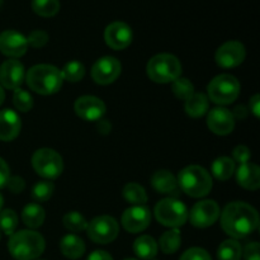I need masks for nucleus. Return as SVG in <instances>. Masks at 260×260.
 <instances>
[{
	"label": "nucleus",
	"mask_w": 260,
	"mask_h": 260,
	"mask_svg": "<svg viewBox=\"0 0 260 260\" xmlns=\"http://www.w3.org/2000/svg\"><path fill=\"white\" fill-rule=\"evenodd\" d=\"M258 226V212L248 203L233 202L221 212V228L235 240L251 235Z\"/></svg>",
	"instance_id": "obj_1"
},
{
	"label": "nucleus",
	"mask_w": 260,
	"mask_h": 260,
	"mask_svg": "<svg viewBox=\"0 0 260 260\" xmlns=\"http://www.w3.org/2000/svg\"><path fill=\"white\" fill-rule=\"evenodd\" d=\"M24 80H27V85L29 86L30 90L41 95H51L57 93L63 83L61 70L47 63H41L30 68Z\"/></svg>",
	"instance_id": "obj_2"
},
{
	"label": "nucleus",
	"mask_w": 260,
	"mask_h": 260,
	"mask_svg": "<svg viewBox=\"0 0 260 260\" xmlns=\"http://www.w3.org/2000/svg\"><path fill=\"white\" fill-rule=\"evenodd\" d=\"M9 253L17 260H36L45 251V239L33 230H22L10 235Z\"/></svg>",
	"instance_id": "obj_3"
},
{
	"label": "nucleus",
	"mask_w": 260,
	"mask_h": 260,
	"mask_svg": "<svg viewBox=\"0 0 260 260\" xmlns=\"http://www.w3.org/2000/svg\"><path fill=\"white\" fill-rule=\"evenodd\" d=\"M177 182L180 189L193 198L205 197L212 189V178L210 173L198 165H189L180 170Z\"/></svg>",
	"instance_id": "obj_4"
},
{
	"label": "nucleus",
	"mask_w": 260,
	"mask_h": 260,
	"mask_svg": "<svg viewBox=\"0 0 260 260\" xmlns=\"http://www.w3.org/2000/svg\"><path fill=\"white\" fill-rule=\"evenodd\" d=\"M146 73L147 76L154 83H173L178 78H180L182 65H180V61L174 55H170V53H159V55L154 56L147 62Z\"/></svg>",
	"instance_id": "obj_5"
},
{
	"label": "nucleus",
	"mask_w": 260,
	"mask_h": 260,
	"mask_svg": "<svg viewBox=\"0 0 260 260\" xmlns=\"http://www.w3.org/2000/svg\"><path fill=\"white\" fill-rule=\"evenodd\" d=\"M208 98L216 104L226 106L238 99L240 94V83L230 74H221L211 80L207 86Z\"/></svg>",
	"instance_id": "obj_6"
},
{
	"label": "nucleus",
	"mask_w": 260,
	"mask_h": 260,
	"mask_svg": "<svg viewBox=\"0 0 260 260\" xmlns=\"http://www.w3.org/2000/svg\"><path fill=\"white\" fill-rule=\"evenodd\" d=\"M155 218L167 228L178 229L188 220V210L183 202L175 198H165L155 206Z\"/></svg>",
	"instance_id": "obj_7"
},
{
	"label": "nucleus",
	"mask_w": 260,
	"mask_h": 260,
	"mask_svg": "<svg viewBox=\"0 0 260 260\" xmlns=\"http://www.w3.org/2000/svg\"><path fill=\"white\" fill-rule=\"evenodd\" d=\"M32 167L35 172L42 178L56 179L63 170V161L61 155L52 149H40L33 154Z\"/></svg>",
	"instance_id": "obj_8"
},
{
	"label": "nucleus",
	"mask_w": 260,
	"mask_h": 260,
	"mask_svg": "<svg viewBox=\"0 0 260 260\" xmlns=\"http://www.w3.org/2000/svg\"><path fill=\"white\" fill-rule=\"evenodd\" d=\"M88 236L95 244H109L116 240L119 234V226L112 216H98L88 223Z\"/></svg>",
	"instance_id": "obj_9"
},
{
	"label": "nucleus",
	"mask_w": 260,
	"mask_h": 260,
	"mask_svg": "<svg viewBox=\"0 0 260 260\" xmlns=\"http://www.w3.org/2000/svg\"><path fill=\"white\" fill-rule=\"evenodd\" d=\"M220 213V206L215 201L205 200L196 203L190 212L188 213V216H189L190 223L194 228L206 229L217 222Z\"/></svg>",
	"instance_id": "obj_10"
},
{
	"label": "nucleus",
	"mask_w": 260,
	"mask_h": 260,
	"mask_svg": "<svg viewBox=\"0 0 260 260\" xmlns=\"http://www.w3.org/2000/svg\"><path fill=\"white\" fill-rule=\"evenodd\" d=\"M121 62L116 57L104 56L99 58L91 68V78L96 84L108 85L117 80L121 74Z\"/></svg>",
	"instance_id": "obj_11"
},
{
	"label": "nucleus",
	"mask_w": 260,
	"mask_h": 260,
	"mask_svg": "<svg viewBox=\"0 0 260 260\" xmlns=\"http://www.w3.org/2000/svg\"><path fill=\"white\" fill-rule=\"evenodd\" d=\"M246 56L245 47L238 41H229L223 43L216 52V62L218 66L225 69L236 68L244 62Z\"/></svg>",
	"instance_id": "obj_12"
},
{
	"label": "nucleus",
	"mask_w": 260,
	"mask_h": 260,
	"mask_svg": "<svg viewBox=\"0 0 260 260\" xmlns=\"http://www.w3.org/2000/svg\"><path fill=\"white\" fill-rule=\"evenodd\" d=\"M151 222V213L146 206H134L127 208L122 215V225L124 230L131 234L146 230Z\"/></svg>",
	"instance_id": "obj_13"
},
{
	"label": "nucleus",
	"mask_w": 260,
	"mask_h": 260,
	"mask_svg": "<svg viewBox=\"0 0 260 260\" xmlns=\"http://www.w3.org/2000/svg\"><path fill=\"white\" fill-rule=\"evenodd\" d=\"M74 111L84 121H99L106 114V104L96 96L83 95L76 99Z\"/></svg>",
	"instance_id": "obj_14"
},
{
	"label": "nucleus",
	"mask_w": 260,
	"mask_h": 260,
	"mask_svg": "<svg viewBox=\"0 0 260 260\" xmlns=\"http://www.w3.org/2000/svg\"><path fill=\"white\" fill-rule=\"evenodd\" d=\"M28 50V41L22 33L8 29L0 33V52L9 57L17 58Z\"/></svg>",
	"instance_id": "obj_15"
},
{
	"label": "nucleus",
	"mask_w": 260,
	"mask_h": 260,
	"mask_svg": "<svg viewBox=\"0 0 260 260\" xmlns=\"http://www.w3.org/2000/svg\"><path fill=\"white\" fill-rule=\"evenodd\" d=\"M104 41L113 50H124L132 42V29L123 22H113L104 30Z\"/></svg>",
	"instance_id": "obj_16"
},
{
	"label": "nucleus",
	"mask_w": 260,
	"mask_h": 260,
	"mask_svg": "<svg viewBox=\"0 0 260 260\" xmlns=\"http://www.w3.org/2000/svg\"><path fill=\"white\" fill-rule=\"evenodd\" d=\"M207 126L213 134L226 136L234 131L235 117H234L233 112H230L229 109L217 107V108L211 109L210 113H208Z\"/></svg>",
	"instance_id": "obj_17"
},
{
	"label": "nucleus",
	"mask_w": 260,
	"mask_h": 260,
	"mask_svg": "<svg viewBox=\"0 0 260 260\" xmlns=\"http://www.w3.org/2000/svg\"><path fill=\"white\" fill-rule=\"evenodd\" d=\"M25 79L24 66L15 58H10L0 66V83L4 88L15 90L23 84Z\"/></svg>",
	"instance_id": "obj_18"
},
{
	"label": "nucleus",
	"mask_w": 260,
	"mask_h": 260,
	"mask_svg": "<svg viewBox=\"0 0 260 260\" xmlns=\"http://www.w3.org/2000/svg\"><path fill=\"white\" fill-rule=\"evenodd\" d=\"M20 118L12 109L0 111V140L5 142L17 139L20 132Z\"/></svg>",
	"instance_id": "obj_19"
},
{
	"label": "nucleus",
	"mask_w": 260,
	"mask_h": 260,
	"mask_svg": "<svg viewBox=\"0 0 260 260\" xmlns=\"http://www.w3.org/2000/svg\"><path fill=\"white\" fill-rule=\"evenodd\" d=\"M236 182L239 185L249 190H256L260 187V169L253 162L240 164L236 170Z\"/></svg>",
	"instance_id": "obj_20"
},
{
	"label": "nucleus",
	"mask_w": 260,
	"mask_h": 260,
	"mask_svg": "<svg viewBox=\"0 0 260 260\" xmlns=\"http://www.w3.org/2000/svg\"><path fill=\"white\" fill-rule=\"evenodd\" d=\"M151 185L161 194H174L178 192L177 178L168 170H157L151 177Z\"/></svg>",
	"instance_id": "obj_21"
},
{
	"label": "nucleus",
	"mask_w": 260,
	"mask_h": 260,
	"mask_svg": "<svg viewBox=\"0 0 260 260\" xmlns=\"http://www.w3.org/2000/svg\"><path fill=\"white\" fill-rule=\"evenodd\" d=\"M60 250L63 256L68 259L75 260L81 258L85 253V244L79 236L66 235L60 243Z\"/></svg>",
	"instance_id": "obj_22"
},
{
	"label": "nucleus",
	"mask_w": 260,
	"mask_h": 260,
	"mask_svg": "<svg viewBox=\"0 0 260 260\" xmlns=\"http://www.w3.org/2000/svg\"><path fill=\"white\" fill-rule=\"evenodd\" d=\"M134 251L139 258L151 260L157 254V243L149 235H142L135 240Z\"/></svg>",
	"instance_id": "obj_23"
},
{
	"label": "nucleus",
	"mask_w": 260,
	"mask_h": 260,
	"mask_svg": "<svg viewBox=\"0 0 260 260\" xmlns=\"http://www.w3.org/2000/svg\"><path fill=\"white\" fill-rule=\"evenodd\" d=\"M22 218L25 226H28L30 229H37L40 226H42V223L45 222L46 212L40 205H37V203H30V205H27L23 208Z\"/></svg>",
	"instance_id": "obj_24"
},
{
	"label": "nucleus",
	"mask_w": 260,
	"mask_h": 260,
	"mask_svg": "<svg viewBox=\"0 0 260 260\" xmlns=\"http://www.w3.org/2000/svg\"><path fill=\"white\" fill-rule=\"evenodd\" d=\"M208 111V98L203 93H194L185 101V112L193 118L205 116Z\"/></svg>",
	"instance_id": "obj_25"
},
{
	"label": "nucleus",
	"mask_w": 260,
	"mask_h": 260,
	"mask_svg": "<svg viewBox=\"0 0 260 260\" xmlns=\"http://www.w3.org/2000/svg\"><path fill=\"white\" fill-rule=\"evenodd\" d=\"M235 172V161L231 157L221 156L212 162V174L216 179L225 180L230 179L231 175Z\"/></svg>",
	"instance_id": "obj_26"
},
{
	"label": "nucleus",
	"mask_w": 260,
	"mask_h": 260,
	"mask_svg": "<svg viewBox=\"0 0 260 260\" xmlns=\"http://www.w3.org/2000/svg\"><path fill=\"white\" fill-rule=\"evenodd\" d=\"M241 255H243V248H241L240 243L235 239L225 240L218 246V260H240Z\"/></svg>",
	"instance_id": "obj_27"
},
{
	"label": "nucleus",
	"mask_w": 260,
	"mask_h": 260,
	"mask_svg": "<svg viewBox=\"0 0 260 260\" xmlns=\"http://www.w3.org/2000/svg\"><path fill=\"white\" fill-rule=\"evenodd\" d=\"M182 244V236L178 229H172L161 235L159 241L160 249L164 254H174Z\"/></svg>",
	"instance_id": "obj_28"
},
{
	"label": "nucleus",
	"mask_w": 260,
	"mask_h": 260,
	"mask_svg": "<svg viewBox=\"0 0 260 260\" xmlns=\"http://www.w3.org/2000/svg\"><path fill=\"white\" fill-rule=\"evenodd\" d=\"M123 198L127 202L132 203L136 206H142L147 202V194L144 188L137 183H128L123 188Z\"/></svg>",
	"instance_id": "obj_29"
},
{
	"label": "nucleus",
	"mask_w": 260,
	"mask_h": 260,
	"mask_svg": "<svg viewBox=\"0 0 260 260\" xmlns=\"http://www.w3.org/2000/svg\"><path fill=\"white\" fill-rule=\"evenodd\" d=\"M32 9L40 17H53L60 10L58 0H32Z\"/></svg>",
	"instance_id": "obj_30"
},
{
	"label": "nucleus",
	"mask_w": 260,
	"mask_h": 260,
	"mask_svg": "<svg viewBox=\"0 0 260 260\" xmlns=\"http://www.w3.org/2000/svg\"><path fill=\"white\" fill-rule=\"evenodd\" d=\"M63 80H68L70 83H78L85 75V66L80 61H70L63 66L61 70Z\"/></svg>",
	"instance_id": "obj_31"
},
{
	"label": "nucleus",
	"mask_w": 260,
	"mask_h": 260,
	"mask_svg": "<svg viewBox=\"0 0 260 260\" xmlns=\"http://www.w3.org/2000/svg\"><path fill=\"white\" fill-rule=\"evenodd\" d=\"M63 226L68 230L73 231V233H81V231L86 230L88 228V221L85 220L81 213L76 212V211H71V212L66 213L63 216Z\"/></svg>",
	"instance_id": "obj_32"
},
{
	"label": "nucleus",
	"mask_w": 260,
	"mask_h": 260,
	"mask_svg": "<svg viewBox=\"0 0 260 260\" xmlns=\"http://www.w3.org/2000/svg\"><path fill=\"white\" fill-rule=\"evenodd\" d=\"M18 228V216L13 210L0 211V231L7 235H13Z\"/></svg>",
	"instance_id": "obj_33"
},
{
	"label": "nucleus",
	"mask_w": 260,
	"mask_h": 260,
	"mask_svg": "<svg viewBox=\"0 0 260 260\" xmlns=\"http://www.w3.org/2000/svg\"><path fill=\"white\" fill-rule=\"evenodd\" d=\"M172 90L177 98L182 99V101H187L194 94V86L188 79L178 78L177 80L173 81Z\"/></svg>",
	"instance_id": "obj_34"
},
{
	"label": "nucleus",
	"mask_w": 260,
	"mask_h": 260,
	"mask_svg": "<svg viewBox=\"0 0 260 260\" xmlns=\"http://www.w3.org/2000/svg\"><path fill=\"white\" fill-rule=\"evenodd\" d=\"M53 190H55L53 183L48 182V180H41V182L36 183L33 187L32 197L37 202H47L52 197Z\"/></svg>",
	"instance_id": "obj_35"
},
{
	"label": "nucleus",
	"mask_w": 260,
	"mask_h": 260,
	"mask_svg": "<svg viewBox=\"0 0 260 260\" xmlns=\"http://www.w3.org/2000/svg\"><path fill=\"white\" fill-rule=\"evenodd\" d=\"M13 104L20 112H29L33 107V98L28 91L18 88L13 94Z\"/></svg>",
	"instance_id": "obj_36"
},
{
	"label": "nucleus",
	"mask_w": 260,
	"mask_h": 260,
	"mask_svg": "<svg viewBox=\"0 0 260 260\" xmlns=\"http://www.w3.org/2000/svg\"><path fill=\"white\" fill-rule=\"evenodd\" d=\"M27 41H28V46L30 45L35 48H41L48 42V35L47 32H45V30L36 29L29 33Z\"/></svg>",
	"instance_id": "obj_37"
},
{
	"label": "nucleus",
	"mask_w": 260,
	"mask_h": 260,
	"mask_svg": "<svg viewBox=\"0 0 260 260\" xmlns=\"http://www.w3.org/2000/svg\"><path fill=\"white\" fill-rule=\"evenodd\" d=\"M179 260H212L210 254L201 248H190L183 253Z\"/></svg>",
	"instance_id": "obj_38"
},
{
	"label": "nucleus",
	"mask_w": 260,
	"mask_h": 260,
	"mask_svg": "<svg viewBox=\"0 0 260 260\" xmlns=\"http://www.w3.org/2000/svg\"><path fill=\"white\" fill-rule=\"evenodd\" d=\"M233 157L234 161H238L239 164H245V162H249V160H250L251 152L249 147L244 146V145H239V146L234 149Z\"/></svg>",
	"instance_id": "obj_39"
},
{
	"label": "nucleus",
	"mask_w": 260,
	"mask_h": 260,
	"mask_svg": "<svg viewBox=\"0 0 260 260\" xmlns=\"http://www.w3.org/2000/svg\"><path fill=\"white\" fill-rule=\"evenodd\" d=\"M244 259L245 260H260V245L256 241L249 243L244 249Z\"/></svg>",
	"instance_id": "obj_40"
},
{
	"label": "nucleus",
	"mask_w": 260,
	"mask_h": 260,
	"mask_svg": "<svg viewBox=\"0 0 260 260\" xmlns=\"http://www.w3.org/2000/svg\"><path fill=\"white\" fill-rule=\"evenodd\" d=\"M7 187L12 193H22L25 188L24 179L22 177H9Z\"/></svg>",
	"instance_id": "obj_41"
},
{
	"label": "nucleus",
	"mask_w": 260,
	"mask_h": 260,
	"mask_svg": "<svg viewBox=\"0 0 260 260\" xmlns=\"http://www.w3.org/2000/svg\"><path fill=\"white\" fill-rule=\"evenodd\" d=\"M10 177L9 167H8L7 162L0 157V188L5 187L8 183V179Z\"/></svg>",
	"instance_id": "obj_42"
},
{
	"label": "nucleus",
	"mask_w": 260,
	"mask_h": 260,
	"mask_svg": "<svg viewBox=\"0 0 260 260\" xmlns=\"http://www.w3.org/2000/svg\"><path fill=\"white\" fill-rule=\"evenodd\" d=\"M250 111L253 112L254 116H255L256 118H259L260 117V96H259V94H255V95L251 96Z\"/></svg>",
	"instance_id": "obj_43"
},
{
	"label": "nucleus",
	"mask_w": 260,
	"mask_h": 260,
	"mask_svg": "<svg viewBox=\"0 0 260 260\" xmlns=\"http://www.w3.org/2000/svg\"><path fill=\"white\" fill-rule=\"evenodd\" d=\"M88 260H113L111 254L104 250H95L88 256Z\"/></svg>",
	"instance_id": "obj_44"
},
{
	"label": "nucleus",
	"mask_w": 260,
	"mask_h": 260,
	"mask_svg": "<svg viewBox=\"0 0 260 260\" xmlns=\"http://www.w3.org/2000/svg\"><path fill=\"white\" fill-rule=\"evenodd\" d=\"M98 129L102 134H109V131H111V124L107 121H101L98 124Z\"/></svg>",
	"instance_id": "obj_45"
},
{
	"label": "nucleus",
	"mask_w": 260,
	"mask_h": 260,
	"mask_svg": "<svg viewBox=\"0 0 260 260\" xmlns=\"http://www.w3.org/2000/svg\"><path fill=\"white\" fill-rule=\"evenodd\" d=\"M234 117H238V118H245V116H246V109H245V107H243V106H239V107H236L235 108V112H234Z\"/></svg>",
	"instance_id": "obj_46"
},
{
	"label": "nucleus",
	"mask_w": 260,
	"mask_h": 260,
	"mask_svg": "<svg viewBox=\"0 0 260 260\" xmlns=\"http://www.w3.org/2000/svg\"><path fill=\"white\" fill-rule=\"evenodd\" d=\"M4 98H5V93L4 90H3L2 86H0V106H2L3 102H4Z\"/></svg>",
	"instance_id": "obj_47"
},
{
	"label": "nucleus",
	"mask_w": 260,
	"mask_h": 260,
	"mask_svg": "<svg viewBox=\"0 0 260 260\" xmlns=\"http://www.w3.org/2000/svg\"><path fill=\"white\" fill-rule=\"evenodd\" d=\"M2 207H3V196L0 194V211H2Z\"/></svg>",
	"instance_id": "obj_48"
},
{
	"label": "nucleus",
	"mask_w": 260,
	"mask_h": 260,
	"mask_svg": "<svg viewBox=\"0 0 260 260\" xmlns=\"http://www.w3.org/2000/svg\"><path fill=\"white\" fill-rule=\"evenodd\" d=\"M124 260H137V259H132V258H128V259H124Z\"/></svg>",
	"instance_id": "obj_49"
},
{
	"label": "nucleus",
	"mask_w": 260,
	"mask_h": 260,
	"mask_svg": "<svg viewBox=\"0 0 260 260\" xmlns=\"http://www.w3.org/2000/svg\"><path fill=\"white\" fill-rule=\"evenodd\" d=\"M2 4H3V0H0V7H2Z\"/></svg>",
	"instance_id": "obj_50"
},
{
	"label": "nucleus",
	"mask_w": 260,
	"mask_h": 260,
	"mask_svg": "<svg viewBox=\"0 0 260 260\" xmlns=\"http://www.w3.org/2000/svg\"><path fill=\"white\" fill-rule=\"evenodd\" d=\"M0 239H2V231H0Z\"/></svg>",
	"instance_id": "obj_51"
},
{
	"label": "nucleus",
	"mask_w": 260,
	"mask_h": 260,
	"mask_svg": "<svg viewBox=\"0 0 260 260\" xmlns=\"http://www.w3.org/2000/svg\"><path fill=\"white\" fill-rule=\"evenodd\" d=\"M151 260H152V259H151Z\"/></svg>",
	"instance_id": "obj_52"
}]
</instances>
